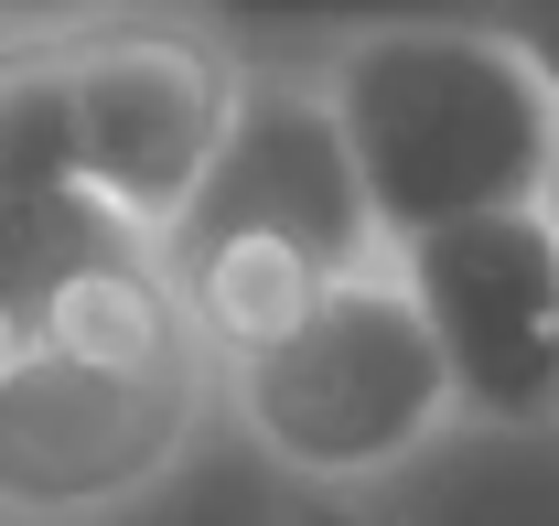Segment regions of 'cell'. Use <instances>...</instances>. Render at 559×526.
I'll list each match as a JSON object with an SVG mask.
<instances>
[{
    "label": "cell",
    "instance_id": "cell-9",
    "mask_svg": "<svg viewBox=\"0 0 559 526\" xmlns=\"http://www.w3.org/2000/svg\"><path fill=\"white\" fill-rule=\"evenodd\" d=\"M463 22H506V33H559V0H463Z\"/></svg>",
    "mask_w": 559,
    "mask_h": 526
},
{
    "label": "cell",
    "instance_id": "cell-12",
    "mask_svg": "<svg viewBox=\"0 0 559 526\" xmlns=\"http://www.w3.org/2000/svg\"><path fill=\"white\" fill-rule=\"evenodd\" d=\"M0 11H11V0H0Z\"/></svg>",
    "mask_w": 559,
    "mask_h": 526
},
{
    "label": "cell",
    "instance_id": "cell-5",
    "mask_svg": "<svg viewBox=\"0 0 559 526\" xmlns=\"http://www.w3.org/2000/svg\"><path fill=\"white\" fill-rule=\"evenodd\" d=\"M419 333L452 376V419L495 441H559V248L549 215H474L388 248Z\"/></svg>",
    "mask_w": 559,
    "mask_h": 526
},
{
    "label": "cell",
    "instance_id": "cell-3",
    "mask_svg": "<svg viewBox=\"0 0 559 526\" xmlns=\"http://www.w3.org/2000/svg\"><path fill=\"white\" fill-rule=\"evenodd\" d=\"M215 387L237 408V430L301 483H399L463 430L399 268L323 279L259 344L215 355Z\"/></svg>",
    "mask_w": 559,
    "mask_h": 526
},
{
    "label": "cell",
    "instance_id": "cell-7",
    "mask_svg": "<svg viewBox=\"0 0 559 526\" xmlns=\"http://www.w3.org/2000/svg\"><path fill=\"white\" fill-rule=\"evenodd\" d=\"M0 344L173 355L205 333L183 323L140 226H119L86 183H44V194H0Z\"/></svg>",
    "mask_w": 559,
    "mask_h": 526
},
{
    "label": "cell",
    "instance_id": "cell-4",
    "mask_svg": "<svg viewBox=\"0 0 559 526\" xmlns=\"http://www.w3.org/2000/svg\"><path fill=\"white\" fill-rule=\"evenodd\" d=\"M215 408V355H44L0 344V516L22 526H97L151 505Z\"/></svg>",
    "mask_w": 559,
    "mask_h": 526
},
{
    "label": "cell",
    "instance_id": "cell-1",
    "mask_svg": "<svg viewBox=\"0 0 559 526\" xmlns=\"http://www.w3.org/2000/svg\"><path fill=\"white\" fill-rule=\"evenodd\" d=\"M312 86L388 248L474 215H527L559 172V86L506 22L463 11L355 22L312 65Z\"/></svg>",
    "mask_w": 559,
    "mask_h": 526
},
{
    "label": "cell",
    "instance_id": "cell-8",
    "mask_svg": "<svg viewBox=\"0 0 559 526\" xmlns=\"http://www.w3.org/2000/svg\"><path fill=\"white\" fill-rule=\"evenodd\" d=\"M75 183V108H66V44L0 55V194Z\"/></svg>",
    "mask_w": 559,
    "mask_h": 526
},
{
    "label": "cell",
    "instance_id": "cell-2",
    "mask_svg": "<svg viewBox=\"0 0 559 526\" xmlns=\"http://www.w3.org/2000/svg\"><path fill=\"white\" fill-rule=\"evenodd\" d=\"M151 259L173 279L183 323L205 333V355L259 344L323 279L388 268V237L366 215V183H355L345 140H334V108H323L312 75L237 65L226 140H215L205 183L183 194V215L151 237Z\"/></svg>",
    "mask_w": 559,
    "mask_h": 526
},
{
    "label": "cell",
    "instance_id": "cell-10",
    "mask_svg": "<svg viewBox=\"0 0 559 526\" xmlns=\"http://www.w3.org/2000/svg\"><path fill=\"white\" fill-rule=\"evenodd\" d=\"M516 44H527V55H538V75L559 86V33H516Z\"/></svg>",
    "mask_w": 559,
    "mask_h": 526
},
{
    "label": "cell",
    "instance_id": "cell-6",
    "mask_svg": "<svg viewBox=\"0 0 559 526\" xmlns=\"http://www.w3.org/2000/svg\"><path fill=\"white\" fill-rule=\"evenodd\" d=\"M66 108H75V183L119 226L162 237L226 140L237 55H215L183 22H97V33H66Z\"/></svg>",
    "mask_w": 559,
    "mask_h": 526
},
{
    "label": "cell",
    "instance_id": "cell-11",
    "mask_svg": "<svg viewBox=\"0 0 559 526\" xmlns=\"http://www.w3.org/2000/svg\"><path fill=\"white\" fill-rule=\"evenodd\" d=\"M538 215H549V248H559V172H549V194H538Z\"/></svg>",
    "mask_w": 559,
    "mask_h": 526
}]
</instances>
